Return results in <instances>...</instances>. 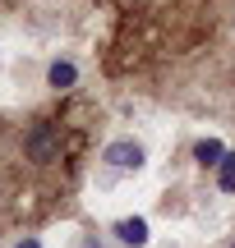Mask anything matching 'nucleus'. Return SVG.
I'll use <instances>...</instances> for the list:
<instances>
[{"mask_svg": "<svg viewBox=\"0 0 235 248\" xmlns=\"http://www.w3.org/2000/svg\"><path fill=\"white\" fill-rule=\"evenodd\" d=\"M116 234H120V239H125V244H148V221H138V216H134V221H120L116 225Z\"/></svg>", "mask_w": 235, "mask_h": 248, "instance_id": "nucleus-3", "label": "nucleus"}, {"mask_svg": "<svg viewBox=\"0 0 235 248\" xmlns=\"http://www.w3.org/2000/svg\"><path fill=\"white\" fill-rule=\"evenodd\" d=\"M18 248H42V244H37V239H23V244H18Z\"/></svg>", "mask_w": 235, "mask_h": 248, "instance_id": "nucleus-7", "label": "nucleus"}, {"mask_svg": "<svg viewBox=\"0 0 235 248\" xmlns=\"http://www.w3.org/2000/svg\"><path fill=\"white\" fill-rule=\"evenodd\" d=\"M106 166L111 170H138V166H143V147L129 142V138L111 142V147H106Z\"/></svg>", "mask_w": 235, "mask_h": 248, "instance_id": "nucleus-2", "label": "nucleus"}, {"mask_svg": "<svg viewBox=\"0 0 235 248\" xmlns=\"http://www.w3.org/2000/svg\"><path fill=\"white\" fill-rule=\"evenodd\" d=\"M46 78H51V88H60V92H65V88H74V78H79V69H74L69 60H55Z\"/></svg>", "mask_w": 235, "mask_h": 248, "instance_id": "nucleus-4", "label": "nucleus"}, {"mask_svg": "<svg viewBox=\"0 0 235 248\" xmlns=\"http://www.w3.org/2000/svg\"><path fill=\"white\" fill-rule=\"evenodd\" d=\"M221 188H226V193L235 188V156L231 152H226V161H221Z\"/></svg>", "mask_w": 235, "mask_h": 248, "instance_id": "nucleus-6", "label": "nucleus"}, {"mask_svg": "<svg viewBox=\"0 0 235 248\" xmlns=\"http://www.w3.org/2000/svg\"><path fill=\"white\" fill-rule=\"evenodd\" d=\"M194 156L203 161V166H221V161H226V152H221V142H199V152H194Z\"/></svg>", "mask_w": 235, "mask_h": 248, "instance_id": "nucleus-5", "label": "nucleus"}, {"mask_svg": "<svg viewBox=\"0 0 235 248\" xmlns=\"http://www.w3.org/2000/svg\"><path fill=\"white\" fill-rule=\"evenodd\" d=\"M55 147H60V138H55L51 124H37V129L28 133V156L42 161V166H46V161H55Z\"/></svg>", "mask_w": 235, "mask_h": 248, "instance_id": "nucleus-1", "label": "nucleus"}]
</instances>
